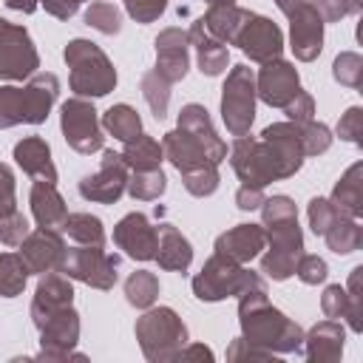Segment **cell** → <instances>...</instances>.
<instances>
[{"mask_svg":"<svg viewBox=\"0 0 363 363\" xmlns=\"http://www.w3.org/2000/svg\"><path fill=\"white\" fill-rule=\"evenodd\" d=\"M60 272L68 275L71 281L88 284L94 289H113V284L119 278V255H111L108 250H102L96 244L65 247Z\"/></svg>","mask_w":363,"mask_h":363,"instance_id":"7","label":"cell"},{"mask_svg":"<svg viewBox=\"0 0 363 363\" xmlns=\"http://www.w3.org/2000/svg\"><path fill=\"white\" fill-rule=\"evenodd\" d=\"M323 17L315 11V6L306 0L289 14V48L295 60L312 62L323 51Z\"/></svg>","mask_w":363,"mask_h":363,"instance_id":"18","label":"cell"},{"mask_svg":"<svg viewBox=\"0 0 363 363\" xmlns=\"http://www.w3.org/2000/svg\"><path fill=\"white\" fill-rule=\"evenodd\" d=\"M258 210H261V224L264 227L298 218V207H295V201L289 196H269V199H264V204Z\"/></svg>","mask_w":363,"mask_h":363,"instance_id":"44","label":"cell"},{"mask_svg":"<svg viewBox=\"0 0 363 363\" xmlns=\"http://www.w3.org/2000/svg\"><path fill=\"white\" fill-rule=\"evenodd\" d=\"M267 247L261 252V272L272 281H286L295 275V264L303 252V233L295 221H281L264 227Z\"/></svg>","mask_w":363,"mask_h":363,"instance_id":"10","label":"cell"},{"mask_svg":"<svg viewBox=\"0 0 363 363\" xmlns=\"http://www.w3.org/2000/svg\"><path fill=\"white\" fill-rule=\"evenodd\" d=\"M142 96L147 102V108L153 111L156 119H164L167 116V108H170V82L164 77H159L156 71H145L142 74Z\"/></svg>","mask_w":363,"mask_h":363,"instance_id":"38","label":"cell"},{"mask_svg":"<svg viewBox=\"0 0 363 363\" xmlns=\"http://www.w3.org/2000/svg\"><path fill=\"white\" fill-rule=\"evenodd\" d=\"M60 130H62L68 147H74L82 156H91V153L105 147V133H102L99 113H96L94 102L85 99V96H71V99L62 102Z\"/></svg>","mask_w":363,"mask_h":363,"instance_id":"9","label":"cell"},{"mask_svg":"<svg viewBox=\"0 0 363 363\" xmlns=\"http://www.w3.org/2000/svg\"><path fill=\"white\" fill-rule=\"evenodd\" d=\"M315 11L323 17V23H340L343 17L360 11L363 0H309Z\"/></svg>","mask_w":363,"mask_h":363,"instance_id":"50","label":"cell"},{"mask_svg":"<svg viewBox=\"0 0 363 363\" xmlns=\"http://www.w3.org/2000/svg\"><path fill=\"white\" fill-rule=\"evenodd\" d=\"M182 182H184V190L196 199H204V196H213L218 190V164H204V167H193V170H184L182 173Z\"/></svg>","mask_w":363,"mask_h":363,"instance_id":"40","label":"cell"},{"mask_svg":"<svg viewBox=\"0 0 363 363\" xmlns=\"http://www.w3.org/2000/svg\"><path fill=\"white\" fill-rule=\"evenodd\" d=\"M102 130H108L113 139L119 142H128L133 136L142 133V116L136 113V108H130L128 102H119V105H111L105 113H102Z\"/></svg>","mask_w":363,"mask_h":363,"instance_id":"33","label":"cell"},{"mask_svg":"<svg viewBox=\"0 0 363 363\" xmlns=\"http://www.w3.org/2000/svg\"><path fill=\"white\" fill-rule=\"evenodd\" d=\"M14 162L31 179H45V182L57 184V167H54V159H51V147L43 136L20 139L14 145Z\"/></svg>","mask_w":363,"mask_h":363,"instance_id":"26","label":"cell"},{"mask_svg":"<svg viewBox=\"0 0 363 363\" xmlns=\"http://www.w3.org/2000/svg\"><path fill=\"white\" fill-rule=\"evenodd\" d=\"M176 360H213V352H210L204 343H190V340H187Z\"/></svg>","mask_w":363,"mask_h":363,"instance_id":"57","label":"cell"},{"mask_svg":"<svg viewBox=\"0 0 363 363\" xmlns=\"http://www.w3.org/2000/svg\"><path fill=\"white\" fill-rule=\"evenodd\" d=\"M320 312H323L326 318H332V320L346 318V312H349V295H346V286H340V284H329V286L323 289V295H320Z\"/></svg>","mask_w":363,"mask_h":363,"instance_id":"49","label":"cell"},{"mask_svg":"<svg viewBox=\"0 0 363 363\" xmlns=\"http://www.w3.org/2000/svg\"><path fill=\"white\" fill-rule=\"evenodd\" d=\"M264 187H250V184H241L238 190H235V204H238V210H244V213H250V210H258L261 204H264Z\"/></svg>","mask_w":363,"mask_h":363,"instance_id":"55","label":"cell"},{"mask_svg":"<svg viewBox=\"0 0 363 363\" xmlns=\"http://www.w3.org/2000/svg\"><path fill=\"white\" fill-rule=\"evenodd\" d=\"M332 77L346 88L363 85V57L357 51H340L332 62Z\"/></svg>","mask_w":363,"mask_h":363,"instance_id":"41","label":"cell"},{"mask_svg":"<svg viewBox=\"0 0 363 363\" xmlns=\"http://www.w3.org/2000/svg\"><path fill=\"white\" fill-rule=\"evenodd\" d=\"M23 264L28 267L31 275H43V272H54L62 267V258H65V241L60 235V230H34L28 233L20 247H17Z\"/></svg>","mask_w":363,"mask_h":363,"instance_id":"19","label":"cell"},{"mask_svg":"<svg viewBox=\"0 0 363 363\" xmlns=\"http://www.w3.org/2000/svg\"><path fill=\"white\" fill-rule=\"evenodd\" d=\"M62 60L68 65V85L77 96L96 99V96H108L116 88V68L96 43L85 37H74L65 45Z\"/></svg>","mask_w":363,"mask_h":363,"instance_id":"3","label":"cell"},{"mask_svg":"<svg viewBox=\"0 0 363 363\" xmlns=\"http://www.w3.org/2000/svg\"><path fill=\"white\" fill-rule=\"evenodd\" d=\"M164 190H167V176L162 173V167H153V170H133L128 176L125 193H130V199H136V201H153Z\"/></svg>","mask_w":363,"mask_h":363,"instance_id":"37","label":"cell"},{"mask_svg":"<svg viewBox=\"0 0 363 363\" xmlns=\"http://www.w3.org/2000/svg\"><path fill=\"white\" fill-rule=\"evenodd\" d=\"M233 45H238L252 62L261 65V62H269V60L281 57V51H284V31L269 17L250 11V17L241 23Z\"/></svg>","mask_w":363,"mask_h":363,"instance_id":"15","label":"cell"},{"mask_svg":"<svg viewBox=\"0 0 363 363\" xmlns=\"http://www.w3.org/2000/svg\"><path fill=\"white\" fill-rule=\"evenodd\" d=\"M306 216H309V227H312V233H315V235H323V233L329 230V224L337 218V210L332 207L329 199L315 196V199L306 204Z\"/></svg>","mask_w":363,"mask_h":363,"instance_id":"48","label":"cell"},{"mask_svg":"<svg viewBox=\"0 0 363 363\" xmlns=\"http://www.w3.org/2000/svg\"><path fill=\"white\" fill-rule=\"evenodd\" d=\"M122 159L128 162L130 170H153V167H162V159H164V150L162 145L147 136V133H139L128 142H122Z\"/></svg>","mask_w":363,"mask_h":363,"instance_id":"32","label":"cell"},{"mask_svg":"<svg viewBox=\"0 0 363 363\" xmlns=\"http://www.w3.org/2000/svg\"><path fill=\"white\" fill-rule=\"evenodd\" d=\"M346 295H349L346 323H349L352 332H363V267H354V269L349 272Z\"/></svg>","mask_w":363,"mask_h":363,"instance_id":"42","label":"cell"},{"mask_svg":"<svg viewBox=\"0 0 363 363\" xmlns=\"http://www.w3.org/2000/svg\"><path fill=\"white\" fill-rule=\"evenodd\" d=\"M227 360H275V354L269 349H261L250 340H244L241 335L227 346Z\"/></svg>","mask_w":363,"mask_h":363,"instance_id":"53","label":"cell"},{"mask_svg":"<svg viewBox=\"0 0 363 363\" xmlns=\"http://www.w3.org/2000/svg\"><path fill=\"white\" fill-rule=\"evenodd\" d=\"M85 26H91L94 31H99L105 37H113L122 31V11L108 0H94L85 9Z\"/></svg>","mask_w":363,"mask_h":363,"instance_id":"39","label":"cell"},{"mask_svg":"<svg viewBox=\"0 0 363 363\" xmlns=\"http://www.w3.org/2000/svg\"><path fill=\"white\" fill-rule=\"evenodd\" d=\"M28 235V221L20 210L0 213V244L6 247H20V241Z\"/></svg>","mask_w":363,"mask_h":363,"instance_id":"45","label":"cell"},{"mask_svg":"<svg viewBox=\"0 0 363 363\" xmlns=\"http://www.w3.org/2000/svg\"><path fill=\"white\" fill-rule=\"evenodd\" d=\"M60 96V79L51 71L28 77L26 85H0V128L43 125Z\"/></svg>","mask_w":363,"mask_h":363,"instance_id":"2","label":"cell"},{"mask_svg":"<svg viewBox=\"0 0 363 363\" xmlns=\"http://www.w3.org/2000/svg\"><path fill=\"white\" fill-rule=\"evenodd\" d=\"M130 167L116 150H102V164L96 173L79 179V196L94 204H116L128 190Z\"/></svg>","mask_w":363,"mask_h":363,"instance_id":"14","label":"cell"},{"mask_svg":"<svg viewBox=\"0 0 363 363\" xmlns=\"http://www.w3.org/2000/svg\"><path fill=\"white\" fill-rule=\"evenodd\" d=\"M303 3H306V0H275V6H278V9H281L286 17H289V14H292L298 6H303Z\"/></svg>","mask_w":363,"mask_h":363,"instance_id":"59","label":"cell"},{"mask_svg":"<svg viewBox=\"0 0 363 363\" xmlns=\"http://www.w3.org/2000/svg\"><path fill=\"white\" fill-rule=\"evenodd\" d=\"M40 352L37 360H85V354L77 352L79 343V312L74 306H65L54 312L40 329Z\"/></svg>","mask_w":363,"mask_h":363,"instance_id":"12","label":"cell"},{"mask_svg":"<svg viewBox=\"0 0 363 363\" xmlns=\"http://www.w3.org/2000/svg\"><path fill=\"white\" fill-rule=\"evenodd\" d=\"M298 91H301V74L289 60L278 57L261 62L255 74V94L261 102H267L269 108H284Z\"/></svg>","mask_w":363,"mask_h":363,"instance_id":"16","label":"cell"},{"mask_svg":"<svg viewBox=\"0 0 363 363\" xmlns=\"http://www.w3.org/2000/svg\"><path fill=\"white\" fill-rule=\"evenodd\" d=\"M62 233H68V238H74L77 244H96L105 247V227L102 218L91 216V213H68Z\"/></svg>","mask_w":363,"mask_h":363,"instance_id":"36","label":"cell"},{"mask_svg":"<svg viewBox=\"0 0 363 363\" xmlns=\"http://www.w3.org/2000/svg\"><path fill=\"white\" fill-rule=\"evenodd\" d=\"M125 298L136 309H147L159 298V278L150 269H136L125 278Z\"/></svg>","mask_w":363,"mask_h":363,"instance_id":"34","label":"cell"},{"mask_svg":"<svg viewBox=\"0 0 363 363\" xmlns=\"http://www.w3.org/2000/svg\"><path fill=\"white\" fill-rule=\"evenodd\" d=\"M295 275H298L303 284H309V286H318V284H323V281H326V275H329V267H326V261H323L320 255H312V252H301V258H298V264H295Z\"/></svg>","mask_w":363,"mask_h":363,"instance_id":"47","label":"cell"},{"mask_svg":"<svg viewBox=\"0 0 363 363\" xmlns=\"http://www.w3.org/2000/svg\"><path fill=\"white\" fill-rule=\"evenodd\" d=\"M162 150H164V159L179 173L193 170V167H204V164H221L227 159V145H210L201 136H196L179 125L164 133Z\"/></svg>","mask_w":363,"mask_h":363,"instance_id":"13","label":"cell"},{"mask_svg":"<svg viewBox=\"0 0 363 363\" xmlns=\"http://www.w3.org/2000/svg\"><path fill=\"white\" fill-rule=\"evenodd\" d=\"M113 244L133 261H153L159 230L145 213H128L113 224Z\"/></svg>","mask_w":363,"mask_h":363,"instance_id":"17","label":"cell"},{"mask_svg":"<svg viewBox=\"0 0 363 363\" xmlns=\"http://www.w3.org/2000/svg\"><path fill=\"white\" fill-rule=\"evenodd\" d=\"M332 130H329V125H323V122H315V119H309V122H303L301 125V145H303V156H320V153H326L329 147H332Z\"/></svg>","mask_w":363,"mask_h":363,"instance_id":"43","label":"cell"},{"mask_svg":"<svg viewBox=\"0 0 363 363\" xmlns=\"http://www.w3.org/2000/svg\"><path fill=\"white\" fill-rule=\"evenodd\" d=\"M122 3H125L128 17L142 23V26L159 20L164 14V9H167V0H122Z\"/></svg>","mask_w":363,"mask_h":363,"instance_id":"51","label":"cell"},{"mask_svg":"<svg viewBox=\"0 0 363 363\" xmlns=\"http://www.w3.org/2000/svg\"><path fill=\"white\" fill-rule=\"evenodd\" d=\"M216 3H235V0H207V6H216Z\"/></svg>","mask_w":363,"mask_h":363,"instance_id":"60","label":"cell"},{"mask_svg":"<svg viewBox=\"0 0 363 363\" xmlns=\"http://www.w3.org/2000/svg\"><path fill=\"white\" fill-rule=\"evenodd\" d=\"M264 247H267L264 224H235L216 238V252H221L238 264L258 258L264 252Z\"/></svg>","mask_w":363,"mask_h":363,"instance_id":"24","label":"cell"},{"mask_svg":"<svg viewBox=\"0 0 363 363\" xmlns=\"http://www.w3.org/2000/svg\"><path fill=\"white\" fill-rule=\"evenodd\" d=\"M28 204H31V216H34L37 227L62 230V224L68 218V204L60 196L57 184H51L45 179H34L31 193H28Z\"/></svg>","mask_w":363,"mask_h":363,"instance_id":"25","label":"cell"},{"mask_svg":"<svg viewBox=\"0 0 363 363\" xmlns=\"http://www.w3.org/2000/svg\"><path fill=\"white\" fill-rule=\"evenodd\" d=\"M230 164H233L235 176L241 179V184H250V187H267V184L284 179V170H281L275 153L269 150V145L250 133L235 136V142L230 147Z\"/></svg>","mask_w":363,"mask_h":363,"instance_id":"8","label":"cell"},{"mask_svg":"<svg viewBox=\"0 0 363 363\" xmlns=\"http://www.w3.org/2000/svg\"><path fill=\"white\" fill-rule=\"evenodd\" d=\"M329 201L337 210V216H349V218L363 216V162H354L337 179V184L332 187Z\"/></svg>","mask_w":363,"mask_h":363,"instance_id":"30","label":"cell"},{"mask_svg":"<svg viewBox=\"0 0 363 363\" xmlns=\"http://www.w3.org/2000/svg\"><path fill=\"white\" fill-rule=\"evenodd\" d=\"M28 267L23 264L20 252H0V295L3 298H17L23 295L28 284Z\"/></svg>","mask_w":363,"mask_h":363,"instance_id":"35","label":"cell"},{"mask_svg":"<svg viewBox=\"0 0 363 363\" xmlns=\"http://www.w3.org/2000/svg\"><path fill=\"white\" fill-rule=\"evenodd\" d=\"M9 210H17V179L14 170L6 162H0V213Z\"/></svg>","mask_w":363,"mask_h":363,"instance_id":"54","label":"cell"},{"mask_svg":"<svg viewBox=\"0 0 363 363\" xmlns=\"http://www.w3.org/2000/svg\"><path fill=\"white\" fill-rule=\"evenodd\" d=\"M258 139H264L267 145H269V150L275 153V159H278V164H281V170H284V179H292L298 170H301V164H303V145H301V125H295V122H272V125H267L264 130H261V136Z\"/></svg>","mask_w":363,"mask_h":363,"instance_id":"22","label":"cell"},{"mask_svg":"<svg viewBox=\"0 0 363 363\" xmlns=\"http://www.w3.org/2000/svg\"><path fill=\"white\" fill-rule=\"evenodd\" d=\"M40 68L37 45L26 26L0 20V79L3 82H23L34 77Z\"/></svg>","mask_w":363,"mask_h":363,"instance_id":"11","label":"cell"},{"mask_svg":"<svg viewBox=\"0 0 363 363\" xmlns=\"http://www.w3.org/2000/svg\"><path fill=\"white\" fill-rule=\"evenodd\" d=\"M193 295L204 303H216V301H224V298H238L244 295L247 289H258V286H267L264 284V275L261 272H252L247 269L244 264L221 255V252H213L204 267L193 275Z\"/></svg>","mask_w":363,"mask_h":363,"instance_id":"5","label":"cell"},{"mask_svg":"<svg viewBox=\"0 0 363 363\" xmlns=\"http://www.w3.org/2000/svg\"><path fill=\"white\" fill-rule=\"evenodd\" d=\"M238 326L244 340L269 349L272 354H298L303 349V329L269 303L267 286L238 295Z\"/></svg>","mask_w":363,"mask_h":363,"instance_id":"1","label":"cell"},{"mask_svg":"<svg viewBox=\"0 0 363 363\" xmlns=\"http://www.w3.org/2000/svg\"><path fill=\"white\" fill-rule=\"evenodd\" d=\"M159 244H156V264L167 272H187L193 264V244L173 227V224H159Z\"/></svg>","mask_w":363,"mask_h":363,"instance_id":"28","label":"cell"},{"mask_svg":"<svg viewBox=\"0 0 363 363\" xmlns=\"http://www.w3.org/2000/svg\"><path fill=\"white\" fill-rule=\"evenodd\" d=\"M323 241L326 247L335 252V255H349V252H357L363 247V227L357 218H349V216H337L329 230L323 233Z\"/></svg>","mask_w":363,"mask_h":363,"instance_id":"31","label":"cell"},{"mask_svg":"<svg viewBox=\"0 0 363 363\" xmlns=\"http://www.w3.org/2000/svg\"><path fill=\"white\" fill-rule=\"evenodd\" d=\"M284 113H286V119L295 122V125H303V122L315 119V99H312V94H306V91L301 88V91L284 105Z\"/></svg>","mask_w":363,"mask_h":363,"instance_id":"52","label":"cell"},{"mask_svg":"<svg viewBox=\"0 0 363 363\" xmlns=\"http://www.w3.org/2000/svg\"><path fill=\"white\" fill-rule=\"evenodd\" d=\"M156 45V74L164 77L170 85L173 82H182L187 77V68H190V37L184 28H162L153 40Z\"/></svg>","mask_w":363,"mask_h":363,"instance_id":"20","label":"cell"},{"mask_svg":"<svg viewBox=\"0 0 363 363\" xmlns=\"http://www.w3.org/2000/svg\"><path fill=\"white\" fill-rule=\"evenodd\" d=\"M346 346V329L340 320H320L309 332H303V354L309 363H337L343 357Z\"/></svg>","mask_w":363,"mask_h":363,"instance_id":"23","label":"cell"},{"mask_svg":"<svg viewBox=\"0 0 363 363\" xmlns=\"http://www.w3.org/2000/svg\"><path fill=\"white\" fill-rule=\"evenodd\" d=\"M133 335L145 360L150 363H170L179 357L184 343L190 340L187 323L170 306H147L142 318H136Z\"/></svg>","mask_w":363,"mask_h":363,"instance_id":"4","label":"cell"},{"mask_svg":"<svg viewBox=\"0 0 363 363\" xmlns=\"http://www.w3.org/2000/svg\"><path fill=\"white\" fill-rule=\"evenodd\" d=\"M255 74L250 65H233L221 88V122L233 136H247L255 122Z\"/></svg>","mask_w":363,"mask_h":363,"instance_id":"6","label":"cell"},{"mask_svg":"<svg viewBox=\"0 0 363 363\" xmlns=\"http://www.w3.org/2000/svg\"><path fill=\"white\" fill-rule=\"evenodd\" d=\"M6 6H9L11 11H23V14H31V11L40 6V0H6Z\"/></svg>","mask_w":363,"mask_h":363,"instance_id":"58","label":"cell"},{"mask_svg":"<svg viewBox=\"0 0 363 363\" xmlns=\"http://www.w3.org/2000/svg\"><path fill=\"white\" fill-rule=\"evenodd\" d=\"M65 306H74V286H71V278L62 275L60 269L54 272H43L40 281H37V289H34V298H31V323L40 329L54 312L65 309Z\"/></svg>","mask_w":363,"mask_h":363,"instance_id":"21","label":"cell"},{"mask_svg":"<svg viewBox=\"0 0 363 363\" xmlns=\"http://www.w3.org/2000/svg\"><path fill=\"white\" fill-rule=\"evenodd\" d=\"M40 3L57 20H71L79 11V6H82V0H40Z\"/></svg>","mask_w":363,"mask_h":363,"instance_id":"56","label":"cell"},{"mask_svg":"<svg viewBox=\"0 0 363 363\" xmlns=\"http://www.w3.org/2000/svg\"><path fill=\"white\" fill-rule=\"evenodd\" d=\"M190 37V45L196 48V65L201 74L207 77H218L227 71V62H230V48L224 43H218L216 37L207 34V28L201 26V20H196L187 31Z\"/></svg>","mask_w":363,"mask_h":363,"instance_id":"27","label":"cell"},{"mask_svg":"<svg viewBox=\"0 0 363 363\" xmlns=\"http://www.w3.org/2000/svg\"><path fill=\"white\" fill-rule=\"evenodd\" d=\"M247 17H250V11L241 9L238 3H216V6H207V11L199 20L210 37H216L224 45H233V40Z\"/></svg>","mask_w":363,"mask_h":363,"instance_id":"29","label":"cell"},{"mask_svg":"<svg viewBox=\"0 0 363 363\" xmlns=\"http://www.w3.org/2000/svg\"><path fill=\"white\" fill-rule=\"evenodd\" d=\"M335 133H337L343 142H352V145L363 147V108H360V105L346 108V113H340V119H337Z\"/></svg>","mask_w":363,"mask_h":363,"instance_id":"46","label":"cell"}]
</instances>
